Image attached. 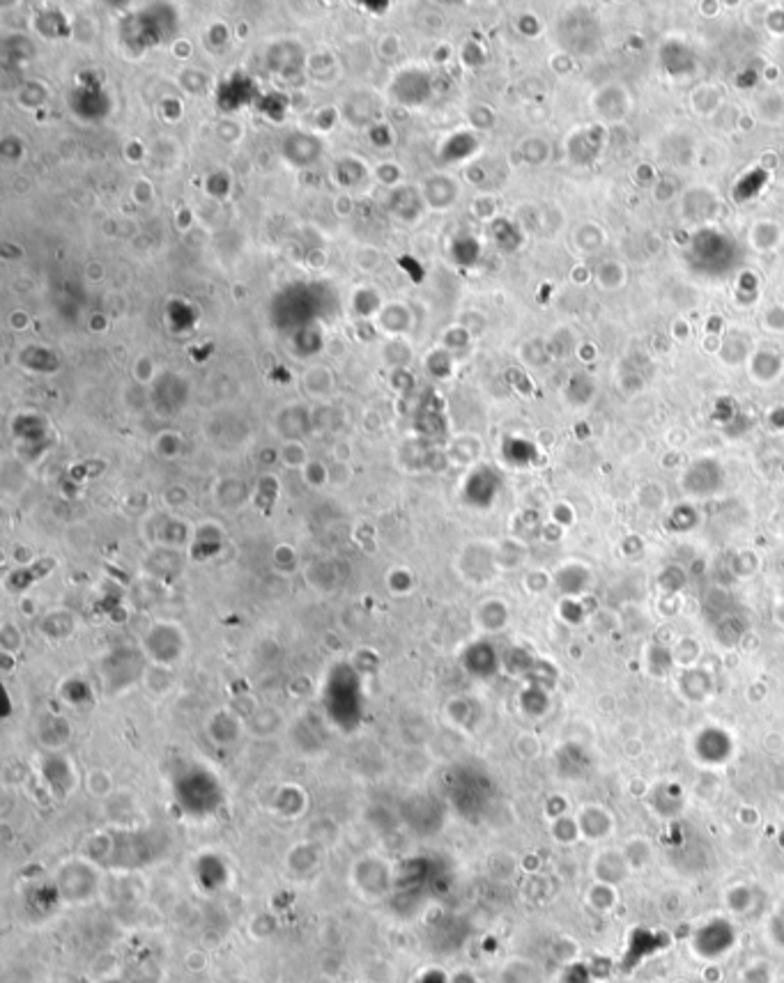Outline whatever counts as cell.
I'll return each instance as SVG.
<instances>
[{
    "mask_svg": "<svg viewBox=\"0 0 784 983\" xmlns=\"http://www.w3.org/2000/svg\"><path fill=\"white\" fill-rule=\"evenodd\" d=\"M736 933L734 926L729 921L713 919L709 924H704L693 938V947L699 956L704 958H720L725 956L729 949L734 947Z\"/></svg>",
    "mask_w": 784,
    "mask_h": 983,
    "instance_id": "obj_1",
    "label": "cell"
}]
</instances>
